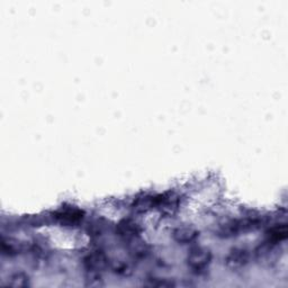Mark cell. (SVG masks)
<instances>
[{"label":"cell","mask_w":288,"mask_h":288,"mask_svg":"<svg viewBox=\"0 0 288 288\" xmlns=\"http://www.w3.org/2000/svg\"><path fill=\"white\" fill-rule=\"evenodd\" d=\"M250 260V253L245 249L236 248L232 249L228 255H226L224 262L225 266L231 270H239L244 268L249 263Z\"/></svg>","instance_id":"7a4b0ae2"},{"label":"cell","mask_w":288,"mask_h":288,"mask_svg":"<svg viewBox=\"0 0 288 288\" xmlns=\"http://www.w3.org/2000/svg\"><path fill=\"white\" fill-rule=\"evenodd\" d=\"M8 285L14 287H26L29 285V277L23 271L14 272L8 278Z\"/></svg>","instance_id":"52a82bcc"},{"label":"cell","mask_w":288,"mask_h":288,"mask_svg":"<svg viewBox=\"0 0 288 288\" xmlns=\"http://www.w3.org/2000/svg\"><path fill=\"white\" fill-rule=\"evenodd\" d=\"M56 217L64 223H76V222L81 220L82 216L81 213L78 212V210H65V212L57 214Z\"/></svg>","instance_id":"9c48e42d"},{"label":"cell","mask_w":288,"mask_h":288,"mask_svg":"<svg viewBox=\"0 0 288 288\" xmlns=\"http://www.w3.org/2000/svg\"><path fill=\"white\" fill-rule=\"evenodd\" d=\"M18 244L15 243L14 241L8 239H2L1 241V252L3 256L14 257L18 253Z\"/></svg>","instance_id":"30bf717a"},{"label":"cell","mask_w":288,"mask_h":288,"mask_svg":"<svg viewBox=\"0 0 288 288\" xmlns=\"http://www.w3.org/2000/svg\"><path fill=\"white\" fill-rule=\"evenodd\" d=\"M141 233V226L132 220H125L117 225V234L126 241L135 240Z\"/></svg>","instance_id":"277c9868"},{"label":"cell","mask_w":288,"mask_h":288,"mask_svg":"<svg viewBox=\"0 0 288 288\" xmlns=\"http://www.w3.org/2000/svg\"><path fill=\"white\" fill-rule=\"evenodd\" d=\"M268 243L276 244L279 242L284 241L287 237V230L285 224H279L272 228L269 232H268Z\"/></svg>","instance_id":"8992f818"},{"label":"cell","mask_w":288,"mask_h":288,"mask_svg":"<svg viewBox=\"0 0 288 288\" xmlns=\"http://www.w3.org/2000/svg\"><path fill=\"white\" fill-rule=\"evenodd\" d=\"M107 264V257L103 251H93L83 258V266L87 271H101Z\"/></svg>","instance_id":"3957f363"},{"label":"cell","mask_w":288,"mask_h":288,"mask_svg":"<svg viewBox=\"0 0 288 288\" xmlns=\"http://www.w3.org/2000/svg\"><path fill=\"white\" fill-rule=\"evenodd\" d=\"M199 237V232L193 228H179L175 230L174 239L179 244H190Z\"/></svg>","instance_id":"5b68a950"},{"label":"cell","mask_w":288,"mask_h":288,"mask_svg":"<svg viewBox=\"0 0 288 288\" xmlns=\"http://www.w3.org/2000/svg\"><path fill=\"white\" fill-rule=\"evenodd\" d=\"M213 256L209 249L195 248L189 252L187 257V266L195 274H203L207 270L212 262Z\"/></svg>","instance_id":"6da1fadb"},{"label":"cell","mask_w":288,"mask_h":288,"mask_svg":"<svg viewBox=\"0 0 288 288\" xmlns=\"http://www.w3.org/2000/svg\"><path fill=\"white\" fill-rule=\"evenodd\" d=\"M145 285L149 286H158V287H170L175 286V283L170 279H164V278H157L151 277L147 280Z\"/></svg>","instance_id":"8fae6325"},{"label":"cell","mask_w":288,"mask_h":288,"mask_svg":"<svg viewBox=\"0 0 288 288\" xmlns=\"http://www.w3.org/2000/svg\"><path fill=\"white\" fill-rule=\"evenodd\" d=\"M112 270L116 275L120 276H129L132 274V266L131 263L125 260H116L112 264Z\"/></svg>","instance_id":"ba28073f"}]
</instances>
